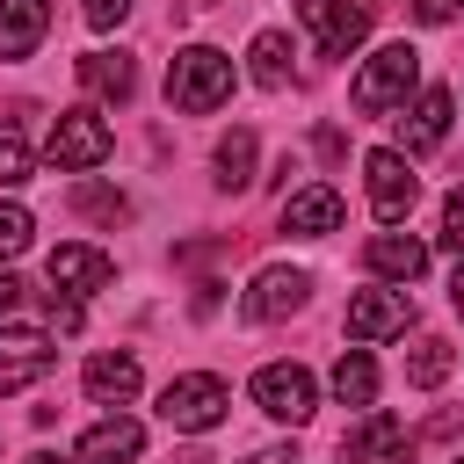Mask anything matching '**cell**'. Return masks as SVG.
Returning a JSON list of instances; mask_svg holds the SVG:
<instances>
[{"label":"cell","mask_w":464,"mask_h":464,"mask_svg":"<svg viewBox=\"0 0 464 464\" xmlns=\"http://www.w3.org/2000/svg\"><path fill=\"white\" fill-rule=\"evenodd\" d=\"M14 304H22V283H14V276H0V319H7Z\"/></svg>","instance_id":"obj_31"},{"label":"cell","mask_w":464,"mask_h":464,"mask_svg":"<svg viewBox=\"0 0 464 464\" xmlns=\"http://www.w3.org/2000/svg\"><path fill=\"white\" fill-rule=\"evenodd\" d=\"M51 29V0H0V58H29Z\"/></svg>","instance_id":"obj_15"},{"label":"cell","mask_w":464,"mask_h":464,"mask_svg":"<svg viewBox=\"0 0 464 464\" xmlns=\"http://www.w3.org/2000/svg\"><path fill=\"white\" fill-rule=\"evenodd\" d=\"M406 457H413V435H406V420L384 413V406H370V413L341 435V464H406Z\"/></svg>","instance_id":"obj_4"},{"label":"cell","mask_w":464,"mask_h":464,"mask_svg":"<svg viewBox=\"0 0 464 464\" xmlns=\"http://www.w3.org/2000/svg\"><path fill=\"white\" fill-rule=\"evenodd\" d=\"M341 225V196L334 188H297L290 203H283V232H297V239H319V232H334Z\"/></svg>","instance_id":"obj_16"},{"label":"cell","mask_w":464,"mask_h":464,"mask_svg":"<svg viewBox=\"0 0 464 464\" xmlns=\"http://www.w3.org/2000/svg\"><path fill=\"white\" fill-rule=\"evenodd\" d=\"M297 14H304V29L319 36L326 58H348L370 36V7H348V0H297Z\"/></svg>","instance_id":"obj_7"},{"label":"cell","mask_w":464,"mask_h":464,"mask_svg":"<svg viewBox=\"0 0 464 464\" xmlns=\"http://www.w3.org/2000/svg\"><path fill=\"white\" fill-rule=\"evenodd\" d=\"M174 464H210V457H203V450H181V457H174Z\"/></svg>","instance_id":"obj_33"},{"label":"cell","mask_w":464,"mask_h":464,"mask_svg":"<svg viewBox=\"0 0 464 464\" xmlns=\"http://www.w3.org/2000/svg\"><path fill=\"white\" fill-rule=\"evenodd\" d=\"M29 232H36L29 210H22V203H0V261H14V254L29 246Z\"/></svg>","instance_id":"obj_26"},{"label":"cell","mask_w":464,"mask_h":464,"mask_svg":"<svg viewBox=\"0 0 464 464\" xmlns=\"http://www.w3.org/2000/svg\"><path fill=\"white\" fill-rule=\"evenodd\" d=\"M312 370H297V362H268V370H254V406L268 413V420H312Z\"/></svg>","instance_id":"obj_6"},{"label":"cell","mask_w":464,"mask_h":464,"mask_svg":"<svg viewBox=\"0 0 464 464\" xmlns=\"http://www.w3.org/2000/svg\"><path fill=\"white\" fill-rule=\"evenodd\" d=\"M225 406H232V392H225V377H210V370H188V377H174V384L160 392V420H167V428H181V435L218 428V420H225Z\"/></svg>","instance_id":"obj_3"},{"label":"cell","mask_w":464,"mask_h":464,"mask_svg":"<svg viewBox=\"0 0 464 464\" xmlns=\"http://www.w3.org/2000/svg\"><path fill=\"white\" fill-rule=\"evenodd\" d=\"M450 304H457V319H464V268H457V283H450Z\"/></svg>","instance_id":"obj_32"},{"label":"cell","mask_w":464,"mask_h":464,"mask_svg":"<svg viewBox=\"0 0 464 464\" xmlns=\"http://www.w3.org/2000/svg\"><path fill=\"white\" fill-rule=\"evenodd\" d=\"M80 80H87V94H102V102H123V94L138 87V72H130L123 51H87V58H80Z\"/></svg>","instance_id":"obj_19"},{"label":"cell","mask_w":464,"mask_h":464,"mask_svg":"<svg viewBox=\"0 0 464 464\" xmlns=\"http://www.w3.org/2000/svg\"><path fill=\"white\" fill-rule=\"evenodd\" d=\"M0 181L7 188L29 181V138H22V123H0Z\"/></svg>","instance_id":"obj_25"},{"label":"cell","mask_w":464,"mask_h":464,"mask_svg":"<svg viewBox=\"0 0 464 464\" xmlns=\"http://www.w3.org/2000/svg\"><path fill=\"white\" fill-rule=\"evenodd\" d=\"M457 464H464V457H457Z\"/></svg>","instance_id":"obj_35"},{"label":"cell","mask_w":464,"mask_h":464,"mask_svg":"<svg viewBox=\"0 0 464 464\" xmlns=\"http://www.w3.org/2000/svg\"><path fill=\"white\" fill-rule=\"evenodd\" d=\"M218 181L225 188H246L254 181V130H225L218 138Z\"/></svg>","instance_id":"obj_21"},{"label":"cell","mask_w":464,"mask_h":464,"mask_svg":"<svg viewBox=\"0 0 464 464\" xmlns=\"http://www.w3.org/2000/svg\"><path fill=\"white\" fill-rule=\"evenodd\" d=\"M450 109H457L450 87H428L413 109H399V152H406V160H413V152H435V145L450 138Z\"/></svg>","instance_id":"obj_10"},{"label":"cell","mask_w":464,"mask_h":464,"mask_svg":"<svg viewBox=\"0 0 464 464\" xmlns=\"http://www.w3.org/2000/svg\"><path fill=\"white\" fill-rule=\"evenodd\" d=\"M464 0H413V22H457Z\"/></svg>","instance_id":"obj_29"},{"label":"cell","mask_w":464,"mask_h":464,"mask_svg":"<svg viewBox=\"0 0 464 464\" xmlns=\"http://www.w3.org/2000/svg\"><path fill=\"white\" fill-rule=\"evenodd\" d=\"M138 450H145V428L130 413H109V420H94L80 435V464H130Z\"/></svg>","instance_id":"obj_14"},{"label":"cell","mask_w":464,"mask_h":464,"mask_svg":"<svg viewBox=\"0 0 464 464\" xmlns=\"http://www.w3.org/2000/svg\"><path fill=\"white\" fill-rule=\"evenodd\" d=\"M334 399H341V406H370V399H377V362H370L362 348H348V355L334 362Z\"/></svg>","instance_id":"obj_20"},{"label":"cell","mask_w":464,"mask_h":464,"mask_svg":"<svg viewBox=\"0 0 464 464\" xmlns=\"http://www.w3.org/2000/svg\"><path fill=\"white\" fill-rule=\"evenodd\" d=\"M87 399H102V406L138 399V355H94L87 362Z\"/></svg>","instance_id":"obj_18"},{"label":"cell","mask_w":464,"mask_h":464,"mask_svg":"<svg viewBox=\"0 0 464 464\" xmlns=\"http://www.w3.org/2000/svg\"><path fill=\"white\" fill-rule=\"evenodd\" d=\"M362 261H370L377 276H392V283H413V276L428 268V246L406 239V232H377V239L362 246Z\"/></svg>","instance_id":"obj_17"},{"label":"cell","mask_w":464,"mask_h":464,"mask_svg":"<svg viewBox=\"0 0 464 464\" xmlns=\"http://www.w3.org/2000/svg\"><path fill=\"white\" fill-rule=\"evenodd\" d=\"M304 290H312L304 268H261L254 290H246V319H290L304 304Z\"/></svg>","instance_id":"obj_13"},{"label":"cell","mask_w":464,"mask_h":464,"mask_svg":"<svg viewBox=\"0 0 464 464\" xmlns=\"http://www.w3.org/2000/svg\"><path fill=\"white\" fill-rule=\"evenodd\" d=\"M29 464H65V457H29Z\"/></svg>","instance_id":"obj_34"},{"label":"cell","mask_w":464,"mask_h":464,"mask_svg":"<svg viewBox=\"0 0 464 464\" xmlns=\"http://www.w3.org/2000/svg\"><path fill=\"white\" fill-rule=\"evenodd\" d=\"M109 152H116V138H109V123L94 109H58V123H51V167H102Z\"/></svg>","instance_id":"obj_5"},{"label":"cell","mask_w":464,"mask_h":464,"mask_svg":"<svg viewBox=\"0 0 464 464\" xmlns=\"http://www.w3.org/2000/svg\"><path fill=\"white\" fill-rule=\"evenodd\" d=\"M362 174H370V210H377L384 225H399V218L413 210V196H420V181H413L406 152H370V160H362Z\"/></svg>","instance_id":"obj_8"},{"label":"cell","mask_w":464,"mask_h":464,"mask_svg":"<svg viewBox=\"0 0 464 464\" xmlns=\"http://www.w3.org/2000/svg\"><path fill=\"white\" fill-rule=\"evenodd\" d=\"M442 377H450V341L420 334V341H413V355H406V384H420V392H428V384H442Z\"/></svg>","instance_id":"obj_23"},{"label":"cell","mask_w":464,"mask_h":464,"mask_svg":"<svg viewBox=\"0 0 464 464\" xmlns=\"http://www.w3.org/2000/svg\"><path fill=\"white\" fill-rule=\"evenodd\" d=\"M420 80V51L413 44H384L362 72H355V87H348V102H355V116H384V109H406V87Z\"/></svg>","instance_id":"obj_2"},{"label":"cell","mask_w":464,"mask_h":464,"mask_svg":"<svg viewBox=\"0 0 464 464\" xmlns=\"http://www.w3.org/2000/svg\"><path fill=\"white\" fill-rule=\"evenodd\" d=\"M225 94H232V58H225V51H210V44L174 51V65H167V102H174L181 116H210Z\"/></svg>","instance_id":"obj_1"},{"label":"cell","mask_w":464,"mask_h":464,"mask_svg":"<svg viewBox=\"0 0 464 464\" xmlns=\"http://www.w3.org/2000/svg\"><path fill=\"white\" fill-rule=\"evenodd\" d=\"M51 341L44 334H29V326H7L0 334V392H22V384H36L44 370H51Z\"/></svg>","instance_id":"obj_11"},{"label":"cell","mask_w":464,"mask_h":464,"mask_svg":"<svg viewBox=\"0 0 464 464\" xmlns=\"http://www.w3.org/2000/svg\"><path fill=\"white\" fill-rule=\"evenodd\" d=\"M72 210H80V218H102V225L130 218V203H123L116 188H102V181H80V188H72Z\"/></svg>","instance_id":"obj_24"},{"label":"cell","mask_w":464,"mask_h":464,"mask_svg":"<svg viewBox=\"0 0 464 464\" xmlns=\"http://www.w3.org/2000/svg\"><path fill=\"white\" fill-rule=\"evenodd\" d=\"M254 80H261V87H283V80H290V36H283V29H261V36H254Z\"/></svg>","instance_id":"obj_22"},{"label":"cell","mask_w":464,"mask_h":464,"mask_svg":"<svg viewBox=\"0 0 464 464\" xmlns=\"http://www.w3.org/2000/svg\"><path fill=\"white\" fill-rule=\"evenodd\" d=\"M413 326V297L406 290H362L348 297V341H392Z\"/></svg>","instance_id":"obj_9"},{"label":"cell","mask_w":464,"mask_h":464,"mask_svg":"<svg viewBox=\"0 0 464 464\" xmlns=\"http://www.w3.org/2000/svg\"><path fill=\"white\" fill-rule=\"evenodd\" d=\"M80 14H87L94 29H116V22L130 14V0H80Z\"/></svg>","instance_id":"obj_28"},{"label":"cell","mask_w":464,"mask_h":464,"mask_svg":"<svg viewBox=\"0 0 464 464\" xmlns=\"http://www.w3.org/2000/svg\"><path fill=\"white\" fill-rule=\"evenodd\" d=\"M51 326H58V334H80V304H72V297H51Z\"/></svg>","instance_id":"obj_30"},{"label":"cell","mask_w":464,"mask_h":464,"mask_svg":"<svg viewBox=\"0 0 464 464\" xmlns=\"http://www.w3.org/2000/svg\"><path fill=\"white\" fill-rule=\"evenodd\" d=\"M442 246L464 254V188H450V203H442Z\"/></svg>","instance_id":"obj_27"},{"label":"cell","mask_w":464,"mask_h":464,"mask_svg":"<svg viewBox=\"0 0 464 464\" xmlns=\"http://www.w3.org/2000/svg\"><path fill=\"white\" fill-rule=\"evenodd\" d=\"M109 276H116V261L102 246H58L51 254V283L65 297H94V290H109Z\"/></svg>","instance_id":"obj_12"}]
</instances>
